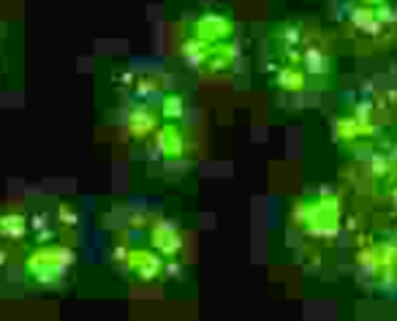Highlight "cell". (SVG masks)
<instances>
[{
  "label": "cell",
  "mask_w": 397,
  "mask_h": 321,
  "mask_svg": "<svg viewBox=\"0 0 397 321\" xmlns=\"http://www.w3.org/2000/svg\"><path fill=\"white\" fill-rule=\"evenodd\" d=\"M74 265V253L68 248H41L28 259V269L36 275L38 284H55L63 278L66 267Z\"/></svg>",
  "instance_id": "cell-1"
},
{
  "label": "cell",
  "mask_w": 397,
  "mask_h": 321,
  "mask_svg": "<svg viewBox=\"0 0 397 321\" xmlns=\"http://www.w3.org/2000/svg\"><path fill=\"white\" fill-rule=\"evenodd\" d=\"M297 218L305 221L316 237H335L341 224V205L335 196H322L319 202H310L307 212H297Z\"/></svg>",
  "instance_id": "cell-2"
},
{
  "label": "cell",
  "mask_w": 397,
  "mask_h": 321,
  "mask_svg": "<svg viewBox=\"0 0 397 321\" xmlns=\"http://www.w3.org/2000/svg\"><path fill=\"white\" fill-rule=\"evenodd\" d=\"M193 38L202 41V44H221L224 38L231 36V22L226 17H218V14H207V17L196 19L193 22Z\"/></svg>",
  "instance_id": "cell-3"
},
{
  "label": "cell",
  "mask_w": 397,
  "mask_h": 321,
  "mask_svg": "<svg viewBox=\"0 0 397 321\" xmlns=\"http://www.w3.org/2000/svg\"><path fill=\"white\" fill-rule=\"evenodd\" d=\"M152 246L158 253H164V256H171V253H177L180 246H183V240H180V231L166 224V221H161V224H155L152 229Z\"/></svg>",
  "instance_id": "cell-4"
},
{
  "label": "cell",
  "mask_w": 397,
  "mask_h": 321,
  "mask_svg": "<svg viewBox=\"0 0 397 321\" xmlns=\"http://www.w3.org/2000/svg\"><path fill=\"white\" fill-rule=\"evenodd\" d=\"M126 262H128V267L142 281H150V278H155L161 272V259L155 253H147V250H131L126 256Z\"/></svg>",
  "instance_id": "cell-5"
},
{
  "label": "cell",
  "mask_w": 397,
  "mask_h": 321,
  "mask_svg": "<svg viewBox=\"0 0 397 321\" xmlns=\"http://www.w3.org/2000/svg\"><path fill=\"white\" fill-rule=\"evenodd\" d=\"M183 147H185L183 133L177 131L174 126H164V128H158V152H161V155H166V158H177V155H183Z\"/></svg>",
  "instance_id": "cell-6"
},
{
  "label": "cell",
  "mask_w": 397,
  "mask_h": 321,
  "mask_svg": "<svg viewBox=\"0 0 397 321\" xmlns=\"http://www.w3.org/2000/svg\"><path fill=\"white\" fill-rule=\"evenodd\" d=\"M231 63H234V49L228 44H212L202 68H207V71H224Z\"/></svg>",
  "instance_id": "cell-7"
},
{
  "label": "cell",
  "mask_w": 397,
  "mask_h": 321,
  "mask_svg": "<svg viewBox=\"0 0 397 321\" xmlns=\"http://www.w3.org/2000/svg\"><path fill=\"white\" fill-rule=\"evenodd\" d=\"M150 131H155V114L150 109H145V107H136L131 117H128V133L139 139V136H145Z\"/></svg>",
  "instance_id": "cell-8"
},
{
  "label": "cell",
  "mask_w": 397,
  "mask_h": 321,
  "mask_svg": "<svg viewBox=\"0 0 397 321\" xmlns=\"http://www.w3.org/2000/svg\"><path fill=\"white\" fill-rule=\"evenodd\" d=\"M25 234V218L11 212V215H3L0 218V237H8V240H17Z\"/></svg>",
  "instance_id": "cell-9"
},
{
  "label": "cell",
  "mask_w": 397,
  "mask_h": 321,
  "mask_svg": "<svg viewBox=\"0 0 397 321\" xmlns=\"http://www.w3.org/2000/svg\"><path fill=\"white\" fill-rule=\"evenodd\" d=\"M278 85H281L283 90H303L305 74L303 71H297V68H286V71L278 74Z\"/></svg>",
  "instance_id": "cell-10"
},
{
  "label": "cell",
  "mask_w": 397,
  "mask_h": 321,
  "mask_svg": "<svg viewBox=\"0 0 397 321\" xmlns=\"http://www.w3.org/2000/svg\"><path fill=\"white\" fill-rule=\"evenodd\" d=\"M183 98L180 95H166L164 98V107H161V112H164V117H169V120H180L183 117Z\"/></svg>",
  "instance_id": "cell-11"
},
{
  "label": "cell",
  "mask_w": 397,
  "mask_h": 321,
  "mask_svg": "<svg viewBox=\"0 0 397 321\" xmlns=\"http://www.w3.org/2000/svg\"><path fill=\"white\" fill-rule=\"evenodd\" d=\"M305 63H307V71H316V74H322V71H326V60H324V52L322 49H307L305 52Z\"/></svg>",
  "instance_id": "cell-12"
},
{
  "label": "cell",
  "mask_w": 397,
  "mask_h": 321,
  "mask_svg": "<svg viewBox=\"0 0 397 321\" xmlns=\"http://www.w3.org/2000/svg\"><path fill=\"white\" fill-rule=\"evenodd\" d=\"M164 82H158V79H142L139 85H136V93H152V90H158Z\"/></svg>",
  "instance_id": "cell-13"
}]
</instances>
